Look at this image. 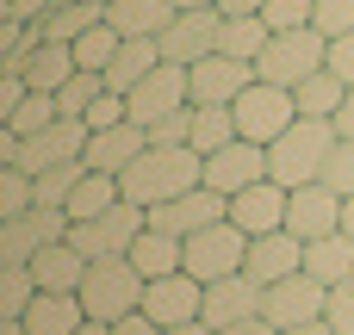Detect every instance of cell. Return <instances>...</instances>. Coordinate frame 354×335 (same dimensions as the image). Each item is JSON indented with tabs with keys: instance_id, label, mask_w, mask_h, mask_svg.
Returning a JSON list of instances; mask_svg holds the SVG:
<instances>
[{
	"instance_id": "36",
	"label": "cell",
	"mask_w": 354,
	"mask_h": 335,
	"mask_svg": "<svg viewBox=\"0 0 354 335\" xmlns=\"http://www.w3.org/2000/svg\"><path fill=\"white\" fill-rule=\"evenodd\" d=\"M25 211H37V174L0 168V224L6 218H25Z\"/></svg>"
},
{
	"instance_id": "27",
	"label": "cell",
	"mask_w": 354,
	"mask_h": 335,
	"mask_svg": "<svg viewBox=\"0 0 354 335\" xmlns=\"http://www.w3.org/2000/svg\"><path fill=\"white\" fill-rule=\"evenodd\" d=\"M156 68H162V44H156V37H124L118 62L106 68V87H112V93H131V87H143Z\"/></svg>"
},
{
	"instance_id": "32",
	"label": "cell",
	"mask_w": 354,
	"mask_h": 335,
	"mask_svg": "<svg viewBox=\"0 0 354 335\" xmlns=\"http://www.w3.org/2000/svg\"><path fill=\"white\" fill-rule=\"evenodd\" d=\"M268 44H274V31H268L261 12H255V19H224V37H218L224 56H236V62H261Z\"/></svg>"
},
{
	"instance_id": "13",
	"label": "cell",
	"mask_w": 354,
	"mask_h": 335,
	"mask_svg": "<svg viewBox=\"0 0 354 335\" xmlns=\"http://www.w3.org/2000/svg\"><path fill=\"white\" fill-rule=\"evenodd\" d=\"M324 311H330V286H324V280H311V274H292V280L268 286V298H261V317H268L274 329L317 323Z\"/></svg>"
},
{
	"instance_id": "17",
	"label": "cell",
	"mask_w": 354,
	"mask_h": 335,
	"mask_svg": "<svg viewBox=\"0 0 354 335\" xmlns=\"http://www.w3.org/2000/svg\"><path fill=\"white\" fill-rule=\"evenodd\" d=\"M286 230H292L299 242L336 236V230H342V193H330L324 180L299 186V193H292V205H286Z\"/></svg>"
},
{
	"instance_id": "39",
	"label": "cell",
	"mask_w": 354,
	"mask_h": 335,
	"mask_svg": "<svg viewBox=\"0 0 354 335\" xmlns=\"http://www.w3.org/2000/svg\"><path fill=\"white\" fill-rule=\"evenodd\" d=\"M81 162H62V168H50V174H37V205H62L68 211V199H75V186H81Z\"/></svg>"
},
{
	"instance_id": "46",
	"label": "cell",
	"mask_w": 354,
	"mask_h": 335,
	"mask_svg": "<svg viewBox=\"0 0 354 335\" xmlns=\"http://www.w3.org/2000/svg\"><path fill=\"white\" fill-rule=\"evenodd\" d=\"M112 335H168V329H162L149 311H131V317H118V323H112Z\"/></svg>"
},
{
	"instance_id": "38",
	"label": "cell",
	"mask_w": 354,
	"mask_h": 335,
	"mask_svg": "<svg viewBox=\"0 0 354 335\" xmlns=\"http://www.w3.org/2000/svg\"><path fill=\"white\" fill-rule=\"evenodd\" d=\"M100 93H106V75H93V68H75V81L56 93V106H62V118H87Z\"/></svg>"
},
{
	"instance_id": "14",
	"label": "cell",
	"mask_w": 354,
	"mask_h": 335,
	"mask_svg": "<svg viewBox=\"0 0 354 335\" xmlns=\"http://www.w3.org/2000/svg\"><path fill=\"white\" fill-rule=\"evenodd\" d=\"M261 180H274L268 174V149L261 143H230V149H218V155H205V186L212 193H224V199H236V193H249V186H261Z\"/></svg>"
},
{
	"instance_id": "15",
	"label": "cell",
	"mask_w": 354,
	"mask_h": 335,
	"mask_svg": "<svg viewBox=\"0 0 354 335\" xmlns=\"http://www.w3.org/2000/svg\"><path fill=\"white\" fill-rule=\"evenodd\" d=\"M224 218H230V199H224V193H212V186H193V193H180V199L156 205V211H149V230L193 236V230H212V224H224Z\"/></svg>"
},
{
	"instance_id": "31",
	"label": "cell",
	"mask_w": 354,
	"mask_h": 335,
	"mask_svg": "<svg viewBox=\"0 0 354 335\" xmlns=\"http://www.w3.org/2000/svg\"><path fill=\"white\" fill-rule=\"evenodd\" d=\"M187 143H193L199 155L230 149V143H236V112H230V106H193V131H187Z\"/></svg>"
},
{
	"instance_id": "48",
	"label": "cell",
	"mask_w": 354,
	"mask_h": 335,
	"mask_svg": "<svg viewBox=\"0 0 354 335\" xmlns=\"http://www.w3.org/2000/svg\"><path fill=\"white\" fill-rule=\"evenodd\" d=\"M330 124H336V137H348V143H354V87H348V99H342V112H336Z\"/></svg>"
},
{
	"instance_id": "47",
	"label": "cell",
	"mask_w": 354,
	"mask_h": 335,
	"mask_svg": "<svg viewBox=\"0 0 354 335\" xmlns=\"http://www.w3.org/2000/svg\"><path fill=\"white\" fill-rule=\"evenodd\" d=\"M261 6H268V0H218V12H224V19H255Z\"/></svg>"
},
{
	"instance_id": "18",
	"label": "cell",
	"mask_w": 354,
	"mask_h": 335,
	"mask_svg": "<svg viewBox=\"0 0 354 335\" xmlns=\"http://www.w3.org/2000/svg\"><path fill=\"white\" fill-rule=\"evenodd\" d=\"M143 311H149L162 329L199 323V311H205V286H199L193 274H168V280H149V292H143Z\"/></svg>"
},
{
	"instance_id": "26",
	"label": "cell",
	"mask_w": 354,
	"mask_h": 335,
	"mask_svg": "<svg viewBox=\"0 0 354 335\" xmlns=\"http://www.w3.org/2000/svg\"><path fill=\"white\" fill-rule=\"evenodd\" d=\"M75 68H81V62H75V44H37L19 75L31 81V93H62V87L75 81Z\"/></svg>"
},
{
	"instance_id": "21",
	"label": "cell",
	"mask_w": 354,
	"mask_h": 335,
	"mask_svg": "<svg viewBox=\"0 0 354 335\" xmlns=\"http://www.w3.org/2000/svg\"><path fill=\"white\" fill-rule=\"evenodd\" d=\"M255 286H280L292 274H305V242L292 230H274V236H255L249 242V267H243Z\"/></svg>"
},
{
	"instance_id": "28",
	"label": "cell",
	"mask_w": 354,
	"mask_h": 335,
	"mask_svg": "<svg viewBox=\"0 0 354 335\" xmlns=\"http://www.w3.org/2000/svg\"><path fill=\"white\" fill-rule=\"evenodd\" d=\"M305 274L311 280H324V286H342L354 280V236H317V242H305Z\"/></svg>"
},
{
	"instance_id": "4",
	"label": "cell",
	"mask_w": 354,
	"mask_h": 335,
	"mask_svg": "<svg viewBox=\"0 0 354 335\" xmlns=\"http://www.w3.org/2000/svg\"><path fill=\"white\" fill-rule=\"evenodd\" d=\"M143 292H149V280L131 267V255H106V261H93L87 267V280H81V311L87 317H106V323H118V317H131V311H143Z\"/></svg>"
},
{
	"instance_id": "53",
	"label": "cell",
	"mask_w": 354,
	"mask_h": 335,
	"mask_svg": "<svg viewBox=\"0 0 354 335\" xmlns=\"http://www.w3.org/2000/svg\"><path fill=\"white\" fill-rule=\"evenodd\" d=\"M0 335H31V329H25V317H12V323H0Z\"/></svg>"
},
{
	"instance_id": "2",
	"label": "cell",
	"mask_w": 354,
	"mask_h": 335,
	"mask_svg": "<svg viewBox=\"0 0 354 335\" xmlns=\"http://www.w3.org/2000/svg\"><path fill=\"white\" fill-rule=\"evenodd\" d=\"M330 149H336V124H330V118H299L280 143H268V174H274L286 193H299V186L324 180Z\"/></svg>"
},
{
	"instance_id": "49",
	"label": "cell",
	"mask_w": 354,
	"mask_h": 335,
	"mask_svg": "<svg viewBox=\"0 0 354 335\" xmlns=\"http://www.w3.org/2000/svg\"><path fill=\"white\" fill-rule=\"evenodd\" d=\"M218 335H280L268 317H249V323H236V329H218Z\"/></svg>"
},
{
	"instance_id": "42",
	"label": "cell",
	"mask_w": 354,
	"mask_h": 335,
	"mask_svg": "<svg viewBox=\"0 0 354 335\" xmlns=\"http://www.w3.org/2000/svg\"><path fill=\"white\" fill-rule=\"evenodd\" d=\"M324 37H348L354 31V0H317V19H311Z\"/></svg>"
},
{
	"instance_id": "9",
	"label": "cell",
	"mask_w": 354,
	"mask_h": 335,
	"mask_svg": "<svg viewBox=\"0 0 354 335\" xmlns=\"http://www.w3.org/2000/svg\"><path fill=\"white\" fill-rule=\"evenodd\" d=\"M149 230V211L143 205H131V199H118L112 211H100V218H87V224H75L68 230V242L87 255V261H106V255H131V242Z\"/></svg>"
},
{
	"instance_id": "16",
	"label": "cell",
	"mask_w": 354,
	"mask_h": 335,
	"mask_svg": "<svg viewBox=\"0 0 354 335\" xmlns=\"http://www.w3.org/2000/svg\"><path fill=\"white\" fill-rule=\"evenodd\" d=\"M286 205H292V193H286L280 180H261V186H249V193H236V199H230V224L255 242V236L286 230Z\"/></svg>"
},
{
	"instance_id": "54",
	"label": "cell",
	"mask_w": 354,
	"mask_h": 335,
	"mask_svg": "<svg viewBox=\"0 0 354 335\" xmlns=\"http://www.w3.org/2000/svg\"><path fill=\"white\" fill-rule=\"evenodd\" d=\"M180 12H199V6H218V0H174Z\"/></svg>"
},
{
	"instance_id": "10",
	"label": "cell",
	"mask_w": 354,
	"mask_h": 335,
	"mask_svg": "<svg viewBox=\"0 0 354 335\" xmlns=\"http://www.w3.org/2000/svg\"><path fill=\"white\" fill-rule=\"evenodd\" d=\"M124 106H131V124H162V118H174V112H187L193 106V81H187V68H174V62H162L143 87H131L124 93Z\"/></svg>"
},
{
	"instance_id": "33",
	"label": "cell",
	"mask_w": 354,
	"mask_h": 335,
	"mask_svg": "<svg viewBox=\"0 0 354 335\" xmlns=\"http://www.w3.org/2000/svg\"><path fill=\"white\" fill-rule=\"evenodd\" d=\"M118 199H124L118 174H81V186H75V199H68V218H75V224H87V218L112 211Z\"/></svg>"
},
{
	"instance_id": "8",
	"label": "cell",
	"mask_w": 354,
	"mask_h": 335,
	"mask_svg": "<svg viewBox=\"0 0 354 335\" xmlns=\"http://www.w3.org/2000/svg\"><path fill=\"white\" fill-rule=\"evenodd\" d=\"M243 267H249V236H243L230 218L187 236V267H180V274H193L199 286H218V280H230V274H243Z\"/></svg>"
},
{
	"instance_id": "22",
	"label": "cell",
	"mask_w": 354,
	"mask_h": 335,
	"mask_svg": "<svg viewBox=\"0 0 354 335\" xmlns=\"http://www.w3.org/2000/svg\"><path fill=\"white\" fill-rule=\"evenodd\" d=\"M174 19H180L174 0H112V6H106V25H112L118 37H162Z\"/></svg>"
},
{
	"instance_id": "7",
	"label": "cell",
	"mask_w": 354,
	"mask_h": 335,
	"mask_svg": "<svg viewBox=\"0 0 354 335\" xmlns=\"http://www.w3.org/2000/svg\"><path fill=\"white\" fill-rule=\"evenodd\" d=\"M68 230H75V218L62 205H37L25 218H6L0 224V267H31L44 249L68 242Z\"/></svg>"
},
{
	"instance_id": "35",
	"label": "cell",
	"mask_w": 354,
	"mask_h": 335,
	"mask_svg": "<svg viewBox=\"0 0 354 335\" xmlns=\"http://www.w3.org/2000/svg\"><path fill=\"white\" fill-rule=\"evenodd\" d=\"M62 118V106H56V93H25V106L0 124V131H12V137H37V131H50Z\"/></svg>"
},
{
	"instance_id": "1",
	"label": "cell",
	"mask_w": 354,
	"mask_h": 335,
	"mask_svg": "<svg viewBox=\"0 0 354 335\" xmlns=\"http://www.w3.org/2000/svg\"><path fill=\"white\" fill-rule=\"evenodd\" d=\"M118 186H124L131 205L156 211V205L180 199V193L205 186V155H199V149H143V155L118 174Z\"/></svg>"
},
{
	"instance_id": "20",
	"label": "cell",
	"mask_w": 354,
	"mask_h": 335,
	"mask_svg": "<svg viewBox=\"0 0 354 335\" xmlns=\"http://www.w3.org/2000/svg\"><path fill=\"white\" fill-rule=\"evenodd\" d=\"M143 149H149V131L124 118V124H112V131H93V137H87L81 168H87V174H124Z\"/></svg>"
},
{
	"instance_id": "37",
	"label": "cell",
	"mask_w": 354,
	"mask_h": 335,
	"mask_svg": "<svg viewBox=\"0 0 354 335\" xmlns=\"http://www.w3.org/2000/svg\"><path fill=\"white\" fill-rule=\"evenodd\" d=\"M31 298H37V280H31V267H0V323L25 317V311H31Z\"/></svg>"
},
{
	"instance_id": "52",
	"label": "cell",
	"mask_w": 354,
	"mask_h": 335,
	"mask_svg": "<svg viewBox=\"0 0 354 335\" xmlns=\"http://www.w3.org/2000/svg\"><path fill=\"white\" fill-rule=\"evenodd\" d=\"M342 236H354V199H342Z\"/></svg>"
},
{
	"instance_id": "41",
	"label": "cell",
	"mask_w": 354,
	"mask_h": 335,
	"mask_svg": "<svg viewBox=\"0 0 354 335\" xmlns=\"http://www.w3.org/2000/svg\"><path fill=\"white\" fill-rule=\"evenodd\" d=\"M324 186L342 193V199H354V143L348 137H336V149H330V162H324Z\"/></svg>"
},
{
	"instance_id": "23",
	"label": "cell",
	"mask_w": 354,
	"mask_h": 335,
	"mask_svg": "<svg viewBox=\"0 0 354 335\" xmlns=\"http://www.w3.org/2000/svg\"><path fill=\"white\" fill-rule=\"evenodd\" d=\"M131 267H137L143 280H168V274H180V267H187V236L143 230V236L131 242Z\"/></svg>"
},
{
	"instance_id": "29",
	"label": "cell",
	"mask_w": 354,
	"mask_h": 335,
	"mask_svg": "<svg viewBox=\"0 0 354 335\" xmlns=\"http://www.w3.org/2000/svg\"><path fill=\"white\" fill-rule=\"evenodd\" d=\"M100 19H106V6H100V0H62L56 12H44V19H37V37H44V44H75V37H87Z\"/></svg>"
},
{
	"instance_id": "5",
	"label": "cell",
	"mask_w": 354,
	"mask_h": 335,
	"mask_svg": "<svg viewBox=\"0 0 354 335\" xmlns=\"http://www.w3.org/2000/svg\"><path fill=\"white\" fill-rule=\"evenodd\" d=\"M324 62H330V37H324L317 25H299V31H274V44L261 50L255 75L274 81V87H299V81L317 75Z\"/></svg>"
},
{
	"instance_id": "44",
	"label": "cell",
	"mask_w": 354,
	"mask_h": 335,
	"mask_svg": "<svg viewBox=\"0 0 354 335\" xmlns=\"http://www.w3.org/2000/svg\"><path fill=\"white\" fill-rule=\"evenodd\" d=\"M62 0H0V25H37L44 12H56Z\"/></svg>"
},
{
	"instance_id": "6",
	"label": "cell",
	"mask_w": 354,
	"mask_h": 335,
	"mask_svg": "<svg viewBox=\"0 0 354 335\" xmlns=\"http://www.w3.org/2000/svg\"><path fill=\"white\" fill-rule=\"evenodd\" d=\"M230 112H236V137H243V143H261V149L280 143V137L299 124V99H292V87H274V81H255Z\"/></svg>"
},
{
	"instance_id": "24",
	"label": "cell",
	"mask_w": 354,
	"mask_h": 335,
	"mask_svg": "<svg viewBox=\"0 0 354 335\" xmlns=\"http://www.w3.org/2000/svg\"><path fill=\"white\" fill-rule=\"evenodd\" d=\"M87 267H93V261H87L75 242H56V249H44V255L31 261V280H37V292H81Z\"/></svg>"
},
{
	"instance_id": "19",
	"label": "cell",
	"mask_w": 354,
	"mask_h": 335,
	"mask_svg": "<svg viewBox=\"0 0 354 335\" xmlns=\"http://www.w3.org/2000/svg\"><path fill=\"white\" fill-rule=\"evenodd\" d=\"M261 298H268V286H255L249 274H230V280L205 286V311H199V323H212V329H236V323L261 317Z\"/></svg>"
},
{
	"instance_id": "50",
	"label": "cell",
	"mask_w": 354,
	"mask_h": 335,
	"mask_svg": "<svg viewBox=\"0 0 354 335\" xmlns=\"http://www.w3.org/2000/svg\"><path fill=\"white\" fill-rule=\"evenodd\" d=\"M280 335H336V329H330V323L317 317V323H299V329H280Z\"/></svg>"
},
{
	"instance_id": "45",
	"label": "cell",
	"mask_w": 354,
	"mask_h": 335,
	"mask_svg": "<svg viewBox=\"0 0 354 335\" xmlns=\"http://www.w3.org/2000/svg\"><path fill=\"white\" fill-rule=\"evenodd\" d=\"M324 68L342 75V81L354 87V31H348V37H330V62H324Z\"/></svg>"
},
{
	"instance_id": "11",
	"label": "cell",
	"mask_w": 354,
	"mask_h": 335,
	"mask_svg": "<svg viewBox=\"0 0 354 335\" xmlns=\"http://www.w3.org/2000/svg\"><path fill=\"white\" fill-rule=\"evenodd\" d=\"M218 37H224V12H218V6H199V12H180L156 44H162V62L193 68V62H205V56L218 50Z\"/></svg>"
},
{
	"instance_id": "30",
	"label": "cell",
	"mask_w": 354,
	"mask_h": 335,
	"mask_svg": "<svg viewBox=\"0 0 354 335\" xmlns=\"http://www.w3.org/2000/svg\"><path fill=\"white\" fill-rule=\"evenodd\" d=\"M292 99H299V118H336L342 99H348V81L330 75V68H317V75H305V81L292 87Z\"/></svg>"
},
{
	"instance_id": "40",
	"label": "cell",
	"mask_w": 354,
	"mask_h": 335,
	"mask_svg": "<svg viewBox=\"0 0 354 335\" xmlns=\"http://www.w3.org/2000/svg\"><path fill=\"white\" fill-rule=\"evenodd\" d=\"M261 19H268V31H299V25L317 19V0H268Z\"/></svg>"
},
{
	"instance_id": "12",
	"label": "cell",
	"mask_w": 354,
	"mask_h": 335,
	"mask_svg": "<svg viewBox=\"0 0 354 335\" xmlns=\"http://www.w3.org/2000/svg\"><path fill=\"white\" fill-rule=\"evenodd\" d=\"M187 81H193V106H236L261 75H255V62H236V56L212 50L205 62L187 68Z\"/></svg>"
},
{
	"instance_id": "34",
	"label": "cell",
	"mask_w": 354,
	"mask_h": 335,
	"mask_svg": "<svg viewBox=\"0 0 354 335\" xmlns=\"http://www.w3.org/2000/svg\"><path fill=\"white\" fill-rule=\"evenodd\" d=\"M118 50H124V37H118L106 19H100L87 37H75V62H81V68H93V75H106V68L118 62Z\"/></svg>"
},
{
	"instance_id": "43",
	"label": "cell",
	"mask_w": 354,
	"mask_h": 335,
	"mask_svg": "<svg viewBox=\"0 0 354 335\" xmlns=\"http://www.w3.org/2000/svg\"><path fill=\"white\" fill-rule=\"evenodd\" d=\"M324 323H330L336 335H354V280L330 286V311H324Z\"/></svg>"
},
{
	"instance_id": "3",
	"label": "cell",
	"mask_w": 354,
	"mask_h": 335,
	"mask_svg": "<svg viewBox=\"0 0 354 335\" xmlns=\"http://www.w3.org/2000/svg\"><path fill=\"white\" fill-rule=\"evenodd\" d=\"M87 137H93V131H87L81 118H56V124L37 131V137H12V131H0V168L50 174V168H62V162H81Z\"/></svg>"
},
{
	"instance_id": "51",
	"label": "cell",
	"mask_w": 354,
	"mask_h": 335,
	"mask_svg": "<svg viewBox=\"0 0 354 335\" xmlns=\"http://www.w3.org/2000/svg\"><path fill=\"white\" fill-rule=\"evenodd\" d=\"M168 335H218L212 323H180V329H168Z\"/></svg>"
},
{
	"instance_id": "25",
	"label": "cell",
	"mask_w": 354,
	"mask_h": 335,
	"mask_svg": "<svg viewBox=\"0 0 354 335\" xmlns=\"http://www.w3.org/2000/svg\"><path fill=\"white\" fill-rule=\"evenodd\" d=\"M81 323H87V311H81L75 292H37L31 311H25L31 335H81Z\"/></svg>"
}]
</instances>
